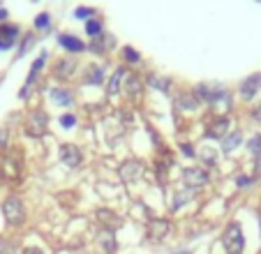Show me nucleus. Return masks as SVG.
Returning <instances> with one entry per match:
<instances>
[{
  "instance_id": "72a5a7b5",
  "label": "nucleus",
  "mask_w": 261,
  "mask_h": 254,
  "mask_svg": "<svg viewBox=\"0 0 261 254\" xmlns=\"http://www.w3.org/2000/svg\"><path fill=\"white\" fill-rule=\"evenodd\" d=\"M188 199H190L188 194H178V196H176V201H173V210H178V208H180V206L185 204Z\"/></svg>"
},
{
  "instance_id": "9b49d317",
  "label": "nucleus",
  "mask_w": 261,
  "mask_h": 254,
  "mask_svg": "<svg viewBox=\"0 0 261 254\" xmlns=\"http://www.w3.org/2000/svg\"><path fill=\"white\" fill-rule=\"evenodd\" d=\"M125 93H127L132 99H141L143 86H141V79H139L137 74H129V77H125Z\"/></svg>"
},
{
  "instance_id": "473e14b6",
  "label": "nucleus",
  "mask_w": 261,
  "mask_h": 254,
  "mask_svg": "<svg viewBox=\"0 0 261 254\" xmlns=\"http://www.w3.org/2000/svg\"><path fill=\"white\" fill-rule=\"evenodd\" d=\"M236 185L238 187H250L252 185V178L250 176H238L236 178Z\"/></svg>"
},
{
  "instance_id": "bb28decb",
  "label": "nucleus",
  "mask_w": 261,
  "mask_h": 254,
  "mask_svg": "<svg viewBox=\"0 0 261 254\" xmlns=\"http://www.w3.org/2000/svg\"><path fill=\"white\" fill-rule=\"evenodd\" d=\"M33 42H35V35L33 33H28V35H23V46H19V56H23L25 51L33 46Z\"/></svg>"
},
{
  "instance_id": "1a4fd4ad",
  "label": "nucleus",
  "mask_w": 261,
  "mask_h": 254,
  "mask_svg": "<svg viewBox=\"0 0 261 254\" xmlns=\"http://www.w3.org/2000/svg\"><path fill=\"white\" fill-rule=\"evenodd\" d=\"M120 178H123L125 183H132V181H137V178H141V173H143V164L139 160H127L123 166H120Z\"/></svg>"
},
{
  "instance_id": "b1692460",
  "label": "nucleus",
  "mask_w": 261,
  "mask_h": 254,
  "mask_svg": "<svg viewBox=\"0 0 261 254\" xmlns=\"http://www.w3.org/2000/svg\"><path fill=\"white\" fill-rule=\"evenodd\" d=\"M102 247H104V252H107V254H114L116 249H118V243L114 240V236H111V234H107L102 238Z\"/></svg>"
},
{
  "instance_id": "7ed1b4c3",
  "label": "nucleus",
  "mask_w": 261,
  "mask_h": 254,
  "mask_svg": "<svg viewBox=\"0 0 261 254\" xmlns=\"http://www.w3.org/2000/svg\"><path fill=\"white\" fill-rule=\"evenodd\" d=\"M46 127H49V116H46V111H33L28 118H25V134L33 139L42 137V134L46 132Z\"/></svg>"
},
{
  "instance_id": "f8f14e48",
  "label": "nucleus",
  "mask_w": 261,
  "mask_h": 254,
  "mask_svg": "<svg viewBox=\"0 0 261 254\" xmlns=\"http://www.w3.org/2000/svg\"><path fill=\"white\" fill-rule=\"evenodd\" d=\"M74 69H76V60H72V58H63V60H58L56 63V77L58 79H69L74 74Z\"/></svg>"
},
{
  "instance_id": "20e7f679",
  "label": "nucleus",
  "mask_w": 261,
  "mask_h": 254,
  "mask_svg": "<svg viewBox=\"0 0 261 254\" xmlns=\"http://www.w3.org/2000/svg\"><path fill=\"white\" fill-rule=\"evenodd\" d=\"M182 183L188 185V190H201L208 183V173L203 169H197V166H190L182 171Z\"/></svg>"
},
{
  "instance_id": "423d86ee",
  "label": "nucleus",
  "mask_w": 261,
  "mask_h": 254,
  "mask_svg": "<svg viewBox=\"0 0 261 254\" xmlns=\"http://www.w3.org/2000/svg\"><path fill=\"white\" fill-rule=\"evenodd\" d=\"M227 134H229V118L227 116H217L215 120L206 127L208 139H224Z\"/></svg>"
},
{
  "instance_id": "a878e982",
  "label": "nucleus",
  "mask_w": 261,
  "mask_h": 254,
  "mask_svg": "<svg viewBox=\"0 0 261 254\" xmlns=\"http://www.w3.org/2000/svg\"><path fill=\"white\" fill-rule=\"evenodd\" d=\"M60 125L67 127V130L76 127V116H72V113H65V116H60Z\"/></svg>"
},
{
  "instance_id": "aec40b11",
  "label": "nucleus",
  "mask_w": 261,
  "mask_h": 254,
  "mask_svg": "<svg viewBox=\"0 0 261 254\" xmlns=\"http://www.w3.org/2000/svg\"><path fill=\"white\" fill-rule=\"evenodd\" d=\"M21 30L16 28V26L7 23V26H0V39H7V42H14V37L19 35Z\"/></svg>"
},
{
  "instance_id": "4468645a",
  "label": "nucleus",
  "mask_w": 261,
  "mask_h": 254,
  "mask_svg": "<svg viewBox=\"0 0 261 254\" xmlns=\"http://www.w3.org/2000/svg\"><path fill=\"white\" fill-rule=\"evenodd\" d=\"M49 95H51V99H54L56 104H63V107H72L74 104V97H72V93H69L67 88H54Z\"/></svg>"
},
{
  "instance_id": "c85d7f7f",
  "label": "nucleus",
  "mask_w": 261,
  "mask_h": 254,
  "mask_svg": "<svg viewBox=\"0 0 261 254\" xmlns=\"http://www.w3.org/2000/svg\"><path fill=\"white\" fill-rule=\"evenodd\" d=\"M164 79H158V77H148V83L150 86H155V88H160V90H169V83H162Z\"/></svg>"
},
{
  "instance_id": "0eeeda50",
  "label": "nucleus",
  "mask_w": 261,
  "mask_h": 254,
  "mask_svg": "<svg viewBox=\"0 0 261 254\" xmlns=\"http://www.w3.org/2000/svg\"><path fill=\"white\" fill-rule=\"evenodd\" d=\"M261 88V74H252V77H247L245 81L241 83V95L245 102H252V99L256 97V93H259Z\"/></svg>"
},
{
  "instance_id": "6e6552de",
  "label": "nucleus",
  "mask_w": 261,
  "mask_h": 254,
  "mask_svg": "<svg viewBox=\"0 0 261 254\" xmlns=\"http://www.w3.org/2000/svg\"><path fill=\"white\" fill-rule=\"evenodd\" d=\"M169 231H171L169 220H150V222H148V238L153 240V243L164 240V236H167Z\"/></svg>"
},
{
  "instance_id": "ea45409f",
  "label": "nucleus",
  "mask_w": 261,
  "mask_h": 254,
  "mask_svg": "<svg viewBox=\"0 0 261 254\" xmlns=\"http://www.w3.org/2000/svg\"><path fill=\"white\" fill-rule=\"evenodd\" d=\"M259 224H261V213H259Z\"/></svg>"
},
{
  "instance_id": "4c0bfd02",
  "label": "nucleus",
  "mask_w": 261,
  "mask_h": 254,
  "mask_svg": "<svg viewBox=\"0 0 261 254\" xmlns=\"http://www.w3.org/2000/svg\"><path fill=\"white\" fill-rule=\"evenodd\" d=\"M7 19V10H3V7H0V21H5Z\"/></svg>"
},
{
  "instance_id": "dca6fc26",
  "label": "nucleus",
  "mask_w": 261,
  "mask_h": 254,
  "mask_svg": "<svg viewBox=\"0 0 261 254\" xmlns=\"http://www.w3.org/2000/svg\"><path fill=\"white\" fill-rule=\"evenodd\" d=\"M114 42H116V39H114V35H99V37H95V42H93V44H90V49H93L95 51V54H104V51H107L109 49V46H111V44H114Z\"/></svg>"
},
{
  "instance_id": "ddd939ff",
  "label": "nucleus",
  "mask_w": 261,
  "mask_h": 254,
  "mask_svg": "<svg viewBox=\"0 0 261 254\" xmlns=\"http://www.w3.org/2000/svg\"><path fill=\"white\" fill-rule=\"evenodd\" d=\"M84 83H88V86H99V83H104V69L99 67V65H90L84 77Z\"/></svg>"
},
{
  "instance_id": "c756f323",
  "label": "nucleus",
  "mask_w": 261,
  "mask_h": 254,
  "mask_svg": "<svg viewBox=\"0 0 261 254\" xmlns=\"http://www.w3.org/2000/svg\"><path fill=\"white\" fill-rule=\"evenodd\" d=\"M74 16L76 19H90L93 16V7H79V10L74 12Z\"/></svg>"
},
{
  "instance_id": "412c9836",
  "label": "nucleus",
  "mask_w": 261,
  "mask_h": 254,
  "mask_svg": "<svg viewBox=\"0 0 261 254\" xmlns=\"http://www.w3.org/2000/svg\"><path fill=\"white\" fill-rule=\"evenodd\" d=\"M86 33H88L90 37H99V35L104 33L102 21H99V19H90L88 23H86Z\"/></svg>"
},
{
  "instance_id": "f704fd0d",
  "label": "nucleus",
  "mask_w": 261,
  "mask_h": 254,
  "mask_svg": "<svg viewBox=\"0 0 261 254\" xmlns=\"http://www.w3.org/2000/svg\"><path fill=\"white\" fill-rule=\"evenodd\" d=\"M254 176H261V150L254 155Z\"/></svg>"
},
{
  "instance_id": "cd10ccee",
  "label": "nucleus",
  "mask_w": 261,
  "mask_h": 254,
  "mask_svg": "<svg viewBox=\"0 0 261 254\" xmlns=\"http://www.w3.org/2000/svg\"><path fill=\"white\" fill-rule=\"evenodd\" d=\"M201 160L206 162L208 166H213V164H215V150H211V148H203V150H201Z\"/></svg>"
},
{
  "instance_id": "c9c22d12",
  "label": "nucleus",
  "mask_w": 261,
  "mask_h": 254,
  "mask_svg": "<svg viewBox=\"0 0 261 254\" xmlns=\"http://www.w3.org/2000/svg\"><path fill=\"white\" fill-rule=\"evenodd\" d=\"M23 254H44V252H42L40 247H33V245H30V247L23 249Z\"/></svg>"
},
{
  "instance_id": "9d476101",
  "label": "nucleus",
  "mask_w": 261,
  "mask_h": 254,
  "mask_svg": "<svg viewBox=\"0 0 261 254\" xmlns=\"http://www.w3.org/2000/svg\"><path fill=\"white\" fill-rule=\"evenodd\" d=\"M58 44L63 46V49H67V51H72V54H81V51H86L88 46L81 42L76 35H69V33H63V35H58Z\"/></svg>"
},
{
  "instance_id": "39448f33",
  "label": "nucleus",
  "mask_w": 261,
  "mask_h": 254,
  "mask_svg": "<svg viewBox=\"0 0 261 254\" xmlns=\"http://www.w3.org/2000/svg\"><path fill=\"white\" fill-rule=\"evenodd\" d=\"M60 160H63L65 166H69V169H76V166L81 164V150L74 143H65V146H60Z\"/></svg>"
},
{
  "instance_id": "58836bf2",
  "label": "nucleus",
  "mask_w": 261,
  "mask_h": 254,
  "mask_svg": "<svg viewBox=\"0 0 261 254\" xmlns=\"http://www.w3.org/2000/svg\"><path fill=\"white\" fill-rule=\"evenodd\" d=\"M173 254H192V252H188V249H178V252H173Z\"/></svg>"
},
{
  "instance_id": "2eb2a0df",
  "label": "nucleus",
  "mask_w": 261,
  "mask_h": 254,
  "mask_svg": "<svg viewBox=\"0 0 261 254\" xmlns=\"http://www.w3.org/2000/svg\"><path fill=\"white\" fill-rule=\"evenodd\" d=\"M120 79H125V69H123V67H118L114 74H111V79H109V83H107L109 97H114V95L120 90Z\"/></svg>"
},
{
  "instance_id": "4be33fe9",
  "label": "nucleus",
  "mask_w": 261,
  "mask_h": 254,
  "mask_svg": "<svg viewBox=\"0 0 261 254\" xmlns=\"http://www.w3.org/2000/svg\"><path fill=\"white\" fill-rule=\"evenodd\" d=\"M123 60L125 63H129V65H137L139 60H141V56H139V51H134L132 46H125L123 49Z\"/></svg>"
},
{
  "instance_id": "7c9ffc66",
  "label": "nucleus",
  "mask_w": 261,
  "mask_h": 254,
  "mask_svg": "<svg viewBox=\"0 0 261 254\" xmlns=\"http://www.w3.org/2000/svg\"><path fill=\"white\" fill-rule=\"evenodd\" d=\"M180 150L185 157H197V150H194L192 143H180Z\"/></svg>"
},
{
  "instance_id": "f257e3e1",
  "label": "nucleus",
  "mask_w": 261,
  "mask_h": 254,
  "mask_svg": "<svg viewBox=\"0 0 261 254\" xmlns=\"http://www.w3.org/2000/svg\"><path fill=\"white\" fill-rule=\"evenodd\" d=\"M222 245L227 249V254H243L245 249V236L238 222H229L224 234H222Z\"/></svg>"
},
{
  "instance_id": "a211bd4d",
  "label": "nucleus",
  "mask_w": 261,
  "mask_h": 254,
  "mask_svg": "<svg viewBox=\"0 0 261 254\" xmlns=\"http://www.w3.org/2000/svg\"><path fill=\"white\" fill-rule=\"evenodd\" d=\"M97 217H99V220H107L104 224H107L111 231L118 229V226L123 224V220H120L118 215H111V213H109V210H104V208H102V210H97Z\"/></svg>"
},
{
  "instance_id": "2f4dec72",
  "label": "nucleus",
  "mask_w": 261,
  "mask_h": 254,
  "mask_svg": "<svg viewBox=\"0 0 261 254\" xmlns=\"http://www.w3.org/2000/svg\"><path fill=\"white\" fill-rule=\"evenodd\" d=\"M7 141H10V132H7L5 127H3V130H0V150L7 146Z\"/></svg>"
},
{
  "instance_id": "5701e85b",
  "label": "nucleus",
  "mask_w": 261,
  "mask_h": 254,
  "mask_svg": "<svg viewBox=\"0 0 261 254\" xmlns=\"http://www.w3.org/2000/svg\"><path fill=\"white\" fill-rule=\"evenodd\" d=\"M49 26H51V16L46 14V12H42V14L35 16V28L37 30H49Z\"/></svg>"
},
{
  "instance_id": "f03ea898",
  "label": "nucleus",
  "mask_w": 261,
  "mask_h": 254,
  "mask_svg": "<svg viewBox=\"0 0 261 254\" xmlns=\"http://www.w3.org/2000/svg\"><path fill=\"white\" fill-rule=\"evenodd\" d=\"M3 217L10 226H21L25 220V208H23V201L19 196H7L3 201Z\"/></svg>"
},
{
  "instance_id": "393cba45",
  "label": "nucleus",
  "mask_w": 261,
  "mask_h": 254,
  "mask_svg": "<svg viewBox=\"0 0 261 254\" xmlns=\"http://www.w3.org/2000/svg\"><path fill=\"white\" fill-rule=\"evenodd\" d=\"M247 148H250L252 155H256V153L261 150V134H254V137L247 141Z\"/></svg>"
},
{
  "instance_id": "e433bc0d",
  "label": "nucleus",
  "mask_w": 261,
  "mask_h": 254,
  "mask_svg": "<svg viewBox=\"0 0 261 254\" xmlns=\"http://www.w3.org/2000/svg\"><path fill=\"white\" fill-rule=\"evenodd\" d=\"M252 118H254V120H261V104L254 109V111H252Z\"/></svg>"
},
{
  "instance_id": "f3484780",
  "label": "nucleus",
  "mask_w": 261,
  "mask_h": 254,
  "mask_svg": "<svg viewBox=\"0 0 261 254\" xmlns=\"http://www.w3.org/2000/svg\"><path fill=\"white\" fill-rule=\"evenodd\" d=\"M241 141H243V134H241V132H231V134H227V137L222 139V153H224V155H227V153H231Z\"/></svg>"
},
{
  "instance_id": "6ab92c4d",
  "label": "nucleus",
  "mask_w": 261,
  "mask_h": 254,
  "mask_svg": "<svg viewBox=\"0 0 261 254\" xmlns=\"http://www.w3.org/2000/svg\"><path fill=\"white\" fill-rule=\"evenodd\" d=\"M178 107H180V111H197L199 102L194 95H180L178 97Z\"/></svg>"
}]
</instances>
